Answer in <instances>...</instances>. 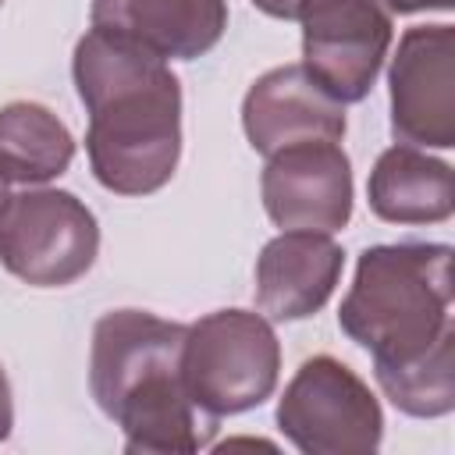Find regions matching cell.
Returning a JSON list of instances; mask_svg holds the SVG:
<instances>
[{"label": "cell", "instance_id": "obj_13", "mask_svg": "<svg viewBox=\"0 0 455 455\" xmlns=\"http://www.w3.org/2000/svg\"><path fill=\"white\" fill-rule=\"evenodd\" d=\"M75 160L71 128L36 100L0 107V178L7 185H46Z\"/></svg>", "mask_w": 455, "mask_h": 455}, {"label": "cell", "instance_id": "obj_3", "mask_svg": "<svg viewBox=\"0 0 455 455\" xmlns=\"http://www.w3.org/2000/svg\"><path fill=\"white\" fill-rule=\"evenodd\" d=\"M178 373L210 419L259 409L281 377L277 331L256 309H213L185 323Z\"/></svg>", "mask_w": 455, "mask_h": 455}, {"label": "cell", "instance_id": "obj_10", "mask_svg": "<svg viewBox=\"0 0 455 455\" xmlns=\"http://www.w3.org/2000/svg\"><path fill=\"white\" fill-rule=\"evenodd\" d=\"M345 270V249L323 231H281L256 256V309L270 323L316 316Z\"/></svg>", "mask_w": 455, "mask_h": 455}, {"label": "cell", "instance_id": "obj_7", "mask_svg": "<svg viewBox=\"0 0 455 455\" xmlns=\"http://www.w3.org/2000/svg\"><path fill=\"white\" fill-rule=\"evenodd\" d=\"M391 135L419 149L455 146V25H412L387 64Z\"/></svg>", "mask_w": 455, "mask_h": 455}, {"label": "cell", "instance_id": "obj_5", "mask_svg": "<svg viewBox=\"0 0 455 455\" xmlns=\"http://www.w3.org/2000/svg\"><path fill=\"white\" fill-rule=\"evenodd\" d=\"M274 419L302 455H366L377 451L384 437L377 395L334 355H309L291 373Z\"/></svg>", "mask_w": 455, "mask_h": 455}, {"label": "cell", "instance_id": "obj_9", "mask_svg": "<svg viewBox=\"0 0 455 455\" xmlns=\"http://www.w3.org/2000/svg\"><path fill=\"white\" fill-rule=\"evenodd\" d=\"M345 103L327 96L302 64L263 71L242 96V132L263 156L295 142H341Z\"/></svg>", "mask_w": 455, "mask_h": 455}, {"label": "cell", "instance_id": "obj_11", "mask_svg": "<svg viewBox=\"0 0 455 455\" xmlns=\"http://www.w3.org/2000/svg\"><path fill=\"white\" fill-rule=\"evenodd\" d=\"M89 28L124 36L164 60H196L220 43L228 0H92Z\"/></svg>", "mask_w": 455, "mask_h": 455}, {"label": "cell", "instance_id": "obj_17", "mask_svg": "<svg viewBox=\"0 0 455 455\" xmlns=\"http://www.w3.org/2000/svg\"><path fill=\"white\" fill-rule=\"evenodd\" d=\"M256 11L270 14V18H281V21H295L299 11H302V0H252Z\"/></svg>", "mask_w": 455, "mask_h": 455}, {"label": "cell", "instance_id": "obj_1", "mask_svg": "<svg viewBox=\"0 0 455 455\" xmlns=\"http://www.w3.org/2000/svg\"><path fill=\"white\" fill-rule=\"evenodd\" d=\"M75 92L89 114L85 156L114 196L160 192L181 160V82L171 60L89 28L71 53Z\"/></svg>", "mask_w": 455, "mask_h": 455}, {"label": "cell", "instance_id": "obj_15", "mask_svg": "<svg viewBox=\"0 0 455 455\" xmlns=\"http://www.w3.org/2000/svg\"><path fill=\"white\" fill-rule=\"evenodd\" d=\"M11 430H14V395H11V380L0 363V441H7Z\"/></svg>", "mask_w": 455, "mask_h": 455}, {"label": "cell", "instance_id": "obj_8", "mask_svg": "<svg viewBox=\"0 0 455 455\" xmlns=\"http://www.w3.org/2000/svg\"><path fill=\"white\" fill-rule=\"evenodd\" d=\"M259 199L281 231L334 235L352 220V160L341 142H295L267 156Z\"/></svg>", "mask_w": 455, "mask_h": 455}, {"label": "cell", "instance_id": "obj_18", "mask_svg": "<svg viewBox=\"0 0 455 455\" xmlns=\"http://www.w3.org/2000/svg\"><path fill=\"white\" fill-rule=\"evenodd\" d=\"M4 203H7V181L0 178V206H4Z\"/></svg>", "mask_w": 455, "mask_h": 455}, {"label": "cell", "instance_id": "obj_2", "mask_svg": "<svg viewBox=\"0 0 455 455\" xmlns=\"http://www.w3.org/2000/svg\"><path fill=\"white\" fill-rule=\"evenodd\" d=\"M338 327L373 363H395L434 345L451 323V245L384 242L363 249L338 306Z\"/></svg>", "mask_w": 455, "mask_h": 455}, {"label": "cell", "instance_id": "obj_4", "mask_svg": "<svg viewBox=\"0 0 455 455\" xmlns=\"http://www.w3.org/2000/svg\"><path fill=\"white\" fill-rule=\"evenodd\" d=\"M100 256V220L68 188L28 185L0 206V267L32 288H68Z\"/></svg>", "mask_w": 455, "mask_h": 455}, {"label": "cell", "instance_id": "obj_6", "mask_svg": "<svg viewBox=\"0 0 455 455\" xmlns=\"http://www.w3.org/2000/svg\"><path fill=\"white\" fill-rule=\"evenodd\" d=\"M302 68L338 103H359L377 85L395 39L380 0H302Z\"/></svg>", "mask_w": 455, "mask_h": 455}, {"label": "cell", "instance_id": "obj_19", "mask_svg": "<svg viewBox=\"0 0 455 455\" xmlns=\"http://www.w3.org/2000/svg\"><path fill=\"white\" fill-rule=\"evenodd\" d=\"M0 4H4V0H0Z\"/></svg>", "mask_w": 455, "mask_h": 455}, {"label": "cell", "instance_id": "obj_12", "mask_svg": "<svg viewBox=\"0 0 455 455\" xmlns=\"http://www.w3.org/2000/svg\"><path fill=\"white\" fill-rule=\"evenodd\" d=\"M366 199L387 224H444L455 213V171L419 146L395 142L377 156Z\"/></svg>", "mask_w": 455, "mask_h": 455}, {"label": "cell", "instance_id": "obj_16", "mask_svg": "<svg viewBox=\"0 0 455 455\" xmlns=\"http://www.w3.org/2000/svg\"><path fill=\"white\" fill-rule=\"evenodd\" d=\"M391 14H419V11H451L455 0H380Z\"/></svg>", "mask_w": 455, "mask_h": 455}, {"label": "cell", "instance_id": "obj_14", "mask_svg": "<svg viewBox=\"0 0 455 455\" xmlns=\"http://www.w3.org/2000/svg\"><path fill=\"white\" fill-rule=\"evenodd\" d=\"M384 398L412 419H441L455 409V327L409 359L373 363Z\"/></svg>", "mask_w": 455, "mask_h": 455}]
</instances>
